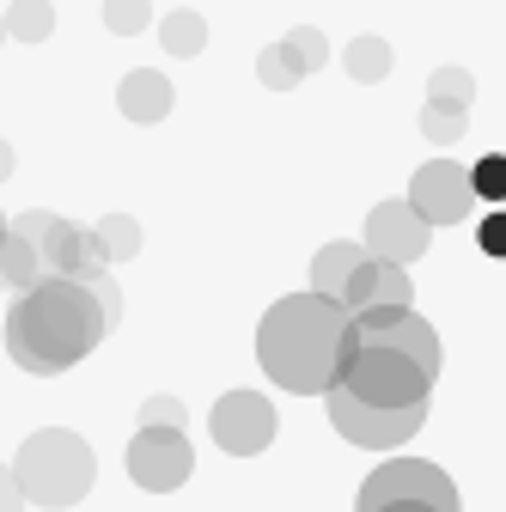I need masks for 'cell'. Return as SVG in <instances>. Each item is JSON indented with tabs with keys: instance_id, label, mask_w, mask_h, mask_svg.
<instances>
[{
	"instance_id": "obj_1",
	"label": "cell",
	"mask_w": 506,
	"mask_h": 512,
	"mask_svg": "<svg viewBox=\"0 0 506 512\" xmlns=\"http://www.w3.org/2000/svg\"><path fill=\"white\" fill-rule=\"evenodd\" d=\"M354 354H360L354 317L336 299H318V293L275 299L269 317L257 324L263 372L281 384V391H299V397H330L342 384V372L354 366Z\"/></svg>"
},
{
	"instance_id": "obj_2",
	"label": "cell",
	"mask_w": 506,
	"mask_h": 512,
	"mask_svg": "<svg viewBox=\"0 0 506 512\" xmlns=\"http://www.w3.org/2000/svg\"><path fill=\"white\" fill-rule=\"evenodd\" d=\"M104 330H110V317H104V305L86 281L43 275L7 311V354H13V366H25L37 378H55V372L80 366L104 342Z\"/></svg>"
},
{
	"instance_id": "obj_3",
	"label": "cell",
	"mask_w": 506,
	"mask_h": 512,
	"mask_svg": "<svg viewBox=\"0 0 506 512\" xmlns=\"http://www.w3.org/2000/svg\"><path fill=\"white\" fill-rule=\"evenodd\" d=\"M13 476H19V494L25 506H80L92 476H98V458H92V445L74 433V427H43L19 445V458H13Z\"/></svg>"
},
{
	"instance_id": "obj_4",
	"label": "cell",
	"mask_w": 506,
	"mask_h": 512,
	"mask_svg": "<svg viewBox=\"0 0 506 512\" xmlns=\"http://www.w3.org/2000/svg\"><path fill=\"white\" fill-rule=\"evenodd\" d=\"M433 378H439V372H427L409 348L366 342V336H360V354H354V366L342 372V391H348L354 403H366V409H421L427 391H433Z\"/></svg>"
},
{
	"instance_id": "obj_5",
	"label": "cell",
	"mask_w": 506,
	"mask_h": 512,
	"mask_svg": "<svg viewBox=\"0 0 506 512\" xmlns=\"http://www.w3.org/2000/svg\"><path fill=\"white\" fill-rule=\"evenodd\" d=\"M354 512H464L452 476L427 464V458H397V464H378L360 482Z\"/></svg>"
},
{
	"instance_id": "obj_6",
	"label": "cell",
	"mask_w": 506,
	"mask_h": 512,
	"mask_svg": "<svg viewBox=\"0 0 506 512\" xmlns=\"http://www.w3.org/2000/svg\"><path fill=\"white\" fill-rule=\"evenodd\" d=\"M324 409H330V427L348 445H366V452H391V445H403V439H415L427 427V403L421 409H366V403H354L342 391V384L324 397Z\"/></svg>"
},
{
	"instance_id": "obj_7",
	"label": "cell",
	"mask_w": 506,
	"mask_h": 512,
	"mask_svg": "<svg viewBox=\"0 0 506 512\" xmlns=\"http://www.w3.org/2000/svg\"><path fill=\"white\" fill-rule=\"evenodd\" d=\"M427 226H464L476 214V183H470V165L458 159H427L415 177H409V196H403Z\"/></svg>"
},
{
	"instance_id": "obj_8",
	"label": "cell",
	"mask_w": 506,
	"mask_h": 512,
	"mask_svg": "<svg viewBox=\"0 0 506 512\" xmlns=\"http://www.w3.org/2000/svg\"><path fill=\"white\" fill-rule=\"evenodd\" d=\"M208 427H214V445H220V452L257 458V452H269V445H275V403H269L263 391H226V397L214 403Z\"/></svg>"
},
{
	"instance_id": "obj_9",
	"label": "cell",
	"mask_w": 506,
	"mask_h": 512,
	"mask_svg": "<svg viewBox=\"0 0 506 512\" xmlns=\"http://www.w3.org/2000/svg\"><path fill=\"white\" fill-rule=\"evenodd\" d=\"M196 470V452H189V439L177 427H141L129 439V476L147 488V494H171L189 482Z\"/></svg>"
},
{
	"instance_id": "obj_10",
	"label": "cell",
	"mask_w": 506,
	"mask_h": 512,
	"mask_svg": "<svg viewBox=\"0 0 506 512\" xmlns=\"http://www.w3.org/2000/svg\"><path fill=\"white\" fill-rule=\"evenodd\" d=\"M13 232L19 238H31L37 244V256H43V275H68V281H92L104 263H92V244H86V232L80 226H68V220H55V214H19L13 220Z\"/></svg>"
},
{
	"instance_id": "obj_11",
	"label": "cell",
	"mask_w": 506,
	"mask_h": 512,
	"mask_svg": "<svg viewBox=\"0 0 506 512\" xmlns=\"http://www.w3.org/2000/svg\"><path fill=\"white\" fill-rule=\"evenodd\" d=\"M427 238H433V226L409 202H378L366 214V256H378V263L409 269L415 256H427Z\"/></svg>"
},
{
	"instance_id": "obj_12",
	"label": "cell",
	"mask_w": 506,
	"mask_h": 512,
	"mask_svg": "<svg viewBox=\"0 0 506 512\" xmlns=\"http://www.w3.org/2000/svg\"><path fill=\"white\" fill-rule=\"evenodd\" d=\"M342 311H348V317H366V311H415V281H409V269L366 256V263L348 275V287H342Z\"/></svg>"
},
{
	"instance_id": "obj_13",
	"label": "cell",
	"mask_w": 506,
	"mask_h": 512,
	"mask_svg": "<svg viewBox=\"0 0 506 512\" xmlns=\"http://www.w3.org/2000/svg\"><path fill=\"white\" fill-rule=\"evenodd\" d=\"M116 110L129 116V122H141V128L165 122V116H171V80H165L159 68H135V74H122V86H116Z\"/></svg>"
},
{
	"instance_id": "obj_14",
	"label": "cell",
	"mask_w": 506,
	"mask_h": 512,
	"mask_svg": "<svg viewBox=\"0 0 506 512\" xmlns=\"http://www.w3.org/2000/svg\"><path fill=\"white\" fill-rule=\"evenodd\" d=\"M360 263H366V244H354V238L324 244V250H318V263H311V293L342 305V287H348V275H354Z\"/></svg>"
},
{
	"instance_id": "obj_15",
	"label": "cell",
	"mask_w": 506,
	"mask_h": 512,
	"mask_svg": "<svg viewBox=\"0 0 506 512\" xmlns=\"http://www.w3.org/2000/svg\"><path fill=\"white\" fill-rule=\"evenodd\" d=\"M86 244H92V263H129V256L141 250V226L129 220V214H110V220H98L92 232H86Z\"/></svg>"
},
{
	"instance_id": "obj_16",
	"label": "cell",
	"mask_w": 506,
	"mask_h": 512,
	"mask_svg": "<svg viewBox=\"0 0 506 512\" xmlns=\"http://www.w3.org/2000/svg\"><path fill=\"white\" fill-rule=\"evenodd\" d=\"M37 281H43V256H37V244L19 238V232H7V244H0V287H7V293H31Z\"/></svg>"
},
{
	"instance_id": "obj_17",
	"label": "cell",
	"mask_w": 506,
	"mask_h": 512,
	"mask_svg": "<svg viewBox=\"0 0 506 512\" xmlns=\"http://www.w3.org/2000/svg\"><path fill=\"white\" fill-rule=\"evenodd\" d=\"M159 43H165L171 55H183V61H189V55H202V49H208V19H202V13H189V7H177V13L159 19Z\"/></svg>"
},
{
	"instance_id": "obj_18",
	"label": "cell",
	"mask_w": 506,
	"mask_h": 512,
	"mask_svg": "<svg viewBox=\"0 0 506 512\" xmlns=\"http://www.w3.org/2000/svg\"><path fill=\"white\" fill-rule=\"evenodd\" d=\"M342 61H348V74H354L360 86H378V80L391 74V43H385V37H354Z\"/></svg>"
},
{
	"instance_id": "obj_19",
	"label": "cell",
	"mask_w": 506,
	"mask_h": 512,
	"mask_svg": "<svg viewBox=\"0 0 506 512\" xmlns=\"http://www.w3.org/2000/svg\"><path fill=\"white\" fill-rule=\"evenodd\" d=\"M49 31H55V7H49V0H13V7H7V37L43 43Z\"/></svg>"
},
{
	"instance_id": "obj_20",
	"label": "cell",
	"mask_w": 506,
	"mask_h": 512,
	"mask_svg": "<svg viewBox=\"0 0 506 512\" xmlns=\"http://www.w3.org/2000/svg\"><path fill=\"white\" fill-rule=\"evenodd\" d=\"M281 55L293 61V74H318L324 61H330V43H324V31L305 25V31H287V37H281Z\"/></svg>"
},
{
	"instance_id": "obj_21",
	"label": "cell",
	"mask_w": 506,
	"mask_h": 512,
	"mask_svg": "<svg viewBox=\"0 0 506 512\" xmlns=\"http://www.w3.org/2000/svg\"><path fill=\"white\" fill-rule=\"evenodd\" d=\"M464 128H470V110H446V104H427V110H421V135H427L433 147H458Z\"/></svg>"
},
{
	"instance_id": "obj_22",
	"label": "cell",
	"mask_w": 506,
	"mask_h": 512,
	"mask_svg": "<svg viewBox=\"0 0 506 512\" xmlns=\"http://www.w3.org/2000/svg\"><path fill=\"white\" fill-rule=\"evenodd\" d=\"M470 98H476V80H470L464 68H439V74L427 80V104H446V110H470Z\"/></svg>"
},
{
	"instance_id": "obj_23",
	"label": "cell",
	"mask_w": 506,
	"mask_h": 512,
	"mask_svg": "<svg viewBox=\"0 0 506 512\" xmlns=\"http://www.w3.org/2000/svg\"><path fill=\"white\" fill-rule=\"evenodd\" d=\"M470 183H476V202H506V153H488L470 165Z\"/></svg>"
},
{
	"instance_id": "obj_24",
	"label": "cell",
	"mask_w": 506,
	"mask_h": 512,
	"mask_svg": "<svg viewBox=\"0 0 506 512\" xmlns=\"http://www.w3.org/2000/svg\"><path fill=\"white\" fill-rule=\"evenodd\" d=\"M104 25L116 37H135V31L153 25V7H147V0H104Z\"/></svg>"
},
{
	"instance_id": "obj_25",
	"label": "cell",
	"mask_w": 506,
	"mask_h": 512,
	"mask_svg": "<svg viewBox=\"0 0 506 512\" xmlns=\"http://www.w3.org/2000/svg\"><path fill=\"white\" fill-rule=\"evenodd\" d=\"M257 80H263L269 92H293V86H299V74H293V61L281 55V43L257 55Z\"/></svg>"
},
{
	"instance_id": "obj_26",
	"label": "cell",
	"mask_w": 506,
	"mask_h": 512,
	"mask_svg": "<svg viewBox=\"0 0 506 512\" xmlns=\"http://www.w3.org/2000/svg\"><path fill=\"white\" fill-rule=\"evenodd\" d=\"M141 427H177L183 433V403L177 397H147L141 403Z\"/></svg>"
},
{
	"instance_id": "obj_27",
	"label": "cell",
	"mask_w": 506,
	"mask_h": 512,
	"mask_svg": "<svg viewBox=\"0 0 506 512\" xmlns=\"http://www.w3.org/2000/svg\"><path fill=\"white\" fill-rule=\"evenodd\" d=\"M476 238H482V250H488V256H506V208H494V214L482 220V232H476Z\"/></svg>"
},
{
	"instance_id": "obj_28",
	"label": "cell",
	"mask_w": 506,
	"mask_h": 512,
	"mask_svg": "<svg viewBox=\"0 0 506 512\" xmlns=\"http://www.w3.org/2000/svg\"><path fill=\"white\" fill-rule=\"evenodd\" d=\"M0 512H25V494H19L13 464H0Z\"/></svg>"
},
{
	"instance_id": "obj_29",
	"label": "cell",
	"mask_w": 506,
	"mask_h": 512,
	"mask_svg": "<svg viewBox=\"0 0 506 512\" xmlns=\"http://www.w3.org/2000/svg\"><path fill=\"white\" fill-rule=\"evenodd\" d=\"M13 165H19V159H13V147H7V141H0V183H7V177H13Z\"/></svg>"
},
{
	"instance_id": "obj_30",
	"label": "cell",
	"mask_w": 506,
	"mask_h": 512,
	"mask_svg": "<svg viewBox=\"0 0 506 512\" xmlns=\"http://www.w3.org/2000/svg\"><path fill=\"white\" fill-rule=\"evenodd\" d=\"M7 232H13V226H7V214H0V244H7Z\"/></svg>"
},
{
	"instance_id": "obj_31",
	"label": "cell",
	"mask_w": 506,
	"mask_h": 512,
	"mask_svg": "<svg viewBox=\"0 0 506 512\" xmlns=\"http://www.w3.org/2000/svg\"><path fill=\"white\" fill-rule=\"evenodd\" d=\"M0 43H7V13H0Z\"/></svg>"
}]
</instances>
